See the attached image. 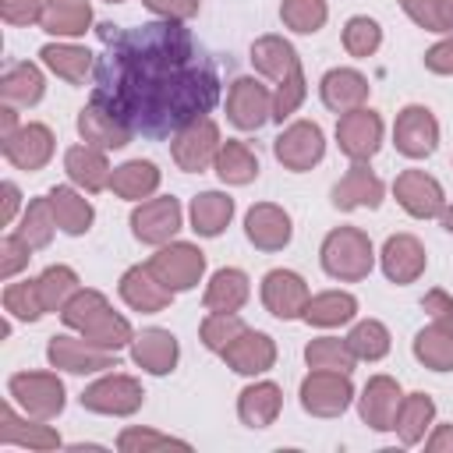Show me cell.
<instances>
[{
	"instance_id": "obj_1",
	"label": "cell",
	"mask_w": 453,
	"mask_h": 453,
	"mask_svg": "<svg viewBox=\"0 0 453 453\" xmlns=\"http://www.w3.org/2000/svg\"><path fill=\"white\" fill-rule=\"evenodd\" d=\"M92 99L110 106L134 134L173 138L205 117L219 99L216 64L202 53L184 21H145L117 28L103 21Z\"/></svg>"
},
{
	"instance_id": "obj_2",
	"label": "cell",
	"mask_w": 453,
	"mask_h": 453,
	"mask_svg": "<svg viewBox=\"0 0 453 453\" xmlns=\"http://www.w3.org/2000/svg\"><path fill=\"white\" fill-rule=\"evenodd\" d=\"M60 319L67 329H78L85 340H92L96 347H106V350H120L134 340L131 322L124 315H117L99 290H78L60 308Z\"/></svg>"
},
{
	"instance_id": "obj_3",
	"label": "cell",
	"mask_w": 453,
	"mask_h": 453,
	"mask_svg": "<svg viewBox=\"0 0 453 453\" xmlns=\"http://www.w3.org/2000/svg\"><path fill=\"white\" fill-rule=\"evenodd\" d=\"M421 308L428 311V326L414 336V357L432 372H453V297L428 290Z\"/></svg>"
},
{
	"instance_id": "obj_4",
	"label": "cell",
	"mask_w": 453,
	"mask_h": 453,
	"mask_svg": "<svg viewBox=\"0 0 453 453\" xmlns=\"http://www.w3.org/2000/svg\"><path fill=\"white\" fill-rule=\"evenodd\" d=\"M319 258H322L326 276H333L340 283H357V280H365L372 273L375 248H372V241H368L365 230H357V226H336V230L326 234Z\"/></svg>"
},
{
	"instance_id": "obj_5",
	"label": "cell",
	"mask_w": 453,
	"mask_h": 453,
	"mask_svg": "<svg viewBox=\"0 0 453 453\" xmlns=\"http://www.w3.org/2000/svg\"><path fill=\"white\" fill-rule=\"evenodd\" d=\"M7 396L39 421H50L64 411V382L57 372H18L7 379Z\"/></svg>"
},
{
	"instance_id": "obj_6",
	"label": "cell",
	"mask_w": 453,
	"mask_h": 453,
	"mask_svg": "<svg viewBox=\"0 0 453 453\" xmlns=\"http://www.w3.org/2000/svg\"><path fill=\"white\" fill-rule=\"evenodd\" d=\"M78 400H81V407H85V411H92V414L127 418V414H134V411L142 407L145 389H142V382H138V379L113 372V375H103V379H96L92 386H85Z\"/></svg>"
},
{
	"instance_id": "obj_7",
	"label": "cell",
	"mask_w": 453,
	"mask_h": 453,
	"mask_svg": "<svg viewBox=\"0 0 453 453\" xmlns=\"http://www.w3.org/2000/svg\"><path fill=\"white\" fill-rule=\"evenodd\" d=\"M219 127L212 117H198L191 120L188 127H180L173 138H170V152H173V163L184 170V173H202L205 166L216 163V152H219Z\"/></svg>"
},
{
	"instance_id": "obj_8",
	"label": "cell",
	"mask_w": 453,
	"mask_h": 453,
	"mask_svg": "<svg viewBox=\"0 0 453 453\" xmlns=\"http://www.w3.org/2000/svg\"><path fill=\"white\" fill-rule=\"evenodd\" d=\"M149 269L177 294V290H191L202 273H205V251L191 241H170L163 244L152 258H149Z\"/></svg>"
},
{
	"instance_id": "obj_9",
	"label": "cell",
	"mask_w": 453,
	"mask_h": 453,
	"mask_svg": "<svg viewBox=\"0 0 453 453\" xmlns=\"http://www.w3.org/2000/svg\"><path fill=\"white\" fill-rule=\"evenodd\" d=\"M354 400V386L347 372H322L311 368V375L301 382V407L315 418H340Z\"/></svg>"
},
{
	"instance_id": "obj_10",
	"label": "cell",
	"mask_w": 453,
	"mask_h": 453,
	"mask_svg": "<svg viewBox=\"0 0 453 453\" xmlns=\"http://www.w3.org/2000/svg\"><path fill=\"white\" fill-rule=\"evenodd\" d=\"M336 145L350 163H368L382 145V117L368 106L340 113L336 120Z\"/></svg>"
},
{
	"instance_id": "obj_11",
	"label": "cell",
	"mask_w": 453,
	"mask_h": 453,
	"mask_svg": "<svg viewBox=\"0 0 453 453\" xmlns=\"http://www.w3.org/2000/svg\"><path fill=\"white\" fill-rule=\"evenodd\" d=\"M273 156L294 170V173H304L311 170L315 163H322L326 156V138H322V127L315 120H294L290 127L280 131V138L273 142Z\"/></svg>"
},
{
	"instance_id": "obj_12",
	"label": "cell",
	"mask_w": 453,
	"mask_h": 453,
	"mask_svg": "<svg viewBox=\"0 0 453 453\" xmlns=\"http://www.w3.org/2000/svg\"><path fill=\"white\" fill-rule=\"evenodd\" d=\"M180 202L173 195H163V198H145L134 205L131 212V234L142 241V244H152V248H163L173 241V234L180 230Z\"/></svg>"
},
{
	"instance_id": "obj_13",
	"label": "cell",
	"mask_w": 453,
	"mask_h": 453,
	"mask_svg": "<svg viewBox=\"0 0 453 453\" xmlns=\"http://www.w3.org/2000/svg\"><path fill=\"white\" fill-rule=\"evenodd\" d=\"M393 145L407 159L432 156L435 145H439V120H435V113L428 106H418V103L403 106L396 113V124H393Z\"/></svg>"
},
{
	"instance_id": "obj_14",
	"label": "cell",
	"mask_w": 453,
	"mask_h": 453,
	"mask_svg": "<svg viewBox=\"0 0 453 453\" xmlns=\"http://www.w3.org/2000/svg\"><path fill=\"white\" fill-rule=\"evenodd\" d=\"M46 357H50L53 368H64L71 375H88V372L117 368V350H106V347H96L85 336H64V333L50 340Z\"/></svg>"
},
{
	"instance_id": "obj_15",
	"label": "cell",
	"mask_w": 453,
	"mask_h": 453,
	"mask_svg": "<svg viewBox=\"0 0 453 453\" xmlns=\"http://www.w3.org/2000/svg\"><path fill=\"white\" fill-rule=\"evenodd\" d=\"M393 195H396L400 209L407 216H414V219H435L446 209L442 184L432 173H425V170H403V173H396Z\"/></svg>"
},
{
	"instance_id": "obj_16",
	"label": "cell",
	"mask_w": 453,
	"mask_h": 453,
	"mask_svg": "<svg viewBox=\"0 0 453 453\" xmlns=\"http://www.w3.org/2000/svg\"><path fill=\"white\" fill-rule=\"evenodd\" d=\"M226 117L241 131H258L273 120V92L255 78H237L226 92Z\"/></svg>"
},
{
	"instance_id": "obj_17",
	"label": "cell",
	"mask_w": 453,
	"mask_h": 453,
	"mask_svg": "<svg viewBox=\"0 0 453 453\" xmlns=\"http://www.w3.org/2000/svg\"><path fill=\"white\" fill-rule=\"evenodd\" d=\"M0 149H4V159H7L11 166L35 173V170H42V166L53 159V131H50L46 124L28 120V124H21L11 138H4Z\"/></svg>"
},
{
	"instance_id": "obj_18",
	"label": "cell",
	"mask_w": 453,
	"mask_h": 453,
	"mask_svg": "<svg viewBox=\"0 0 453 453\" xmlns=\"http://www.w3.org/2000/svg\"><path fill=\"white\" fill-rule=\"evenodd\" d=\"M308 297V283L294 269H269L262 276V304L276 319H304Z\"/></svg>"
},
{
	"instance_id": "obj_19",
	"label": "cell",
	"mask_w": 453,
	"mask_h": 453,
	"mask_svg": "<svg viewBox=\"0 0 453 453\" xmlns=\"http://www.w3.org/2000/svg\"><path fill=\"white\" fill-rule=\"evenodd\" d=\"M78 134H81L85 145L103 149V152L124 149V145L134 138V131H131L110 106H103V103H96V99H88V106L78 113Z\"/></svg>"
},
{
	"instance_id": "obj_20",
	"label": "cell",
	"mask_w": 453,
	"mask_h": 453,
	"mask_svg": "<svg viewBox=\"0 0 453 453\" xmlns=\"http://www.w3.org/2000/svg\"><path fill=\"white\" fill-rule=\"evenodd\" d=\"M244 234L258 251H283L294 237V223H290L287 209H280L273 202H258L244 216Z\"/></svg>"
},
{
	"instance_id": "obj_21",
	"label": "cell",
	"mask_w": 453,
	"mask_h": 453,
	"mask_svg": "<svg viewBox=\"0 0 453 453\" xmlns=\"http://www.w3.org/2000/svg\"><path fill=\"white\" fill-rule=\"evenodd\" d=\"M379 258H382V273H386V280L396 283V287L414 283V280L425 273V265H428L425 244H421L414 234H393V237H386Z\"/></svg>"
},
{
	"instance_id": "obj_22",
	"label": "cell",
	"mask_w": 453,
	"mask_h": 453,
	"mask_svg": "<svg viewBox=\"0 0 453 453\" xmlns=\"http://www.w3.org/2000/svg\"><path fill=\"white\" fill-rule=\"evenodd\" d=\"M120 297L127 308L142 311V315H156V311H166L170 301H173V290L145 265H131L124 276H120Z\"/></svg>"
},
{
	"instance_id": "obj_23",
	"label": "cell",
	"mask_w": 453,
	"mask_h": 453,
	"mask_svg": "<svg viewBox=\"0 0 453 453\" xmlns=\"http://www.w3.org/2000/svg\"><path fill=\"white\" fill-rule=\"evenodd\" d=\"M400 382L389 379V375H372L361 400H357V411H361V421L375 432H393V421H396V411H400Z\"/></svg>"
},
{
	"instance_id": "obj_24",
	"label": "cell",
	"mask_w": 453,
	"mask_h": 453,
	"mask_svg": "<svg viewBox=\"0 0 453 453\" xmlns=\"http://www.w3.org/2000/svg\"><path fill=\"white\" fill-rule=\"evenodd\" d=\"M386 188L382 180L375 177V170H368V163H354L336 184H333V205L343 209V212H354V209H379Z\"/></svg>"
},
{
	"instance_id": "obj_25",
	"label": "cell",
	"mask_w": 453,
	"mask_h": 453,
	"mask_svg": "<svg viewBox=\"0 0 453 453\" xmlns=\"http://www.w3.org/2000/svg\"><path fill=\"white\" fill-rule=\"evenodd\" d=\"M368 92H372L368 78L361 71H354V67H333L319 81V96H322V103L333 113H350V110L365 106L368 103Z\"/></svg>"
},
{
	"instance_id": "obj_26",
	"label": "cell",
	"mask_w": 453,
	"mask_h": 453,
	"mask_svg": "<svg viewBox=\"0 0 453 453\" xmlns=\"http://www.w3.org/2000/svg\"><path fill=\"white\" fill-rule=\"evenodd\" d=\"M177 357H180V347H177V336L170 329H142L134 340H131V361L149 372V375H166L177 368Z\"/></svg>"
},
{
	"instance_id": "obj_27",
	"label": "cell",
	"mask_w": 453,
	"mask_h": 453,
	"mask_svg": "<svg viewBox=\"0 0 453 453\" xmlns=\"http://www.w3.org/2000/svg\"><path fill=\"white\" fill-rule=\"evenodd\" d=\"M223 361L237 372V375H262L273 368L276 361V343L273 336L258 333V329H244L234 336V343L223 350Z\"/></svg>"
},
{
	"instance_id": "obj_28",
	"label": "cell",
	"mask_w": 453,
	"mask_h": 453,
	"mask_svg": "<svg viewBox=\"0 0 453 453\" xmlns=\"http://www.w3.org/2000/svg\"><path fill=\"white\" fill-rule=\"evenodd\" d=\"M0 442L4 446H21V449H57L60 435L50 425H42L39 418H32V421H28V414L18 418L14 400H7L0 407Z\"/></svg>"
},
{
	"instance_id": "obj_29",
	"label": "cell",
	"mask_w": 453,
	"mask_h": 453,
	"mask_svg": "<svg viewBox=\"0 0 453 453\" xmlns=\"http://www.w3.org/2000/svg\"><path fill=\"white\" fill-rule=\"evenodd\" d=\"M64 170H67L71 184H78L88 195L110 188V177H113V170L106 163V152L103 149H92V145H71L64 152Z\"/></svg>"
},
{
	"instance_id": "obj_30",
	"label": "cell",
	"mask_w": 453,
	"mask_h": 453,
	"mask_svg": "<svg viewBox=\"0 0 453 453\" xmlns=\"http://www.w3.org/2000/svg\"><path fill=\"white\" fill-rule=\"evenodd\" d=\"M280 407H283V389H280L276 382H269V379L244 386L241 396H237V418H241L248 428H265V425H273L276 414H280Z\"/></svg>"
},
{
	"instance_id": "obj_31",
	"label": "cell",
	"mask_w": 453,
	"mask_h": 453,
	"mask_svg": "<svg viewBox=\"0 0 453 453\" xmlns=\"http://www.w3.org/2000/svg\"><path fill=\"white\" fill-rule=\"evenodd\" d=\"M251 67L273 81H283L294 71H301V60H297V50L283 35H258L251 42Z\"/></svg>"
},
{
	"instance_id": "obj_32",
	"label": "cell",
	"mask_w": 453,
	"mask_h": 453,
	"mask_svg": "<svg viewBox=\"0 0 453 453\" xmlns=\"http://www.w3.org/2000/svg\"><path fill=\"white\" fill-rule=\"evenodd\" d=\"M46 198H50L53 216H57V226H60L64 234L78 237V234H85V230L92 226L96 209H92V202H88L85 195H78L74 188L57 184V188H50V191H46Z\"/></svg>"
},
{
	"instance_id": "obj_33",
	"label": "cell",
	"mask_w": 453,
	"mask_h": 453,
	"mask_svg": "<svg viewBox=\"0 0 453 453\" xmlns=\"http://www.w3.org/2000/svg\"><path fill=\"white\" fill-rule=\"evenodd\" d=\"M251 297V283L241 269L226 265V269H216L209 287H205V311H241L244 301Z\"/></svg>"
},
{
	"instance_id": "obj_34",
	"label": "cell",
	"mask_w": 453,
	"mask_h": 453,
	"mask_svg": "<svg viewBox=\"0 0 453 453\" xmlns=\"http://www.w3.org/2000/svg\"><path fill=\"white\" fill-rule=\"evenodd\" d=\"M46 92V78L35 64L21 60V64H11L0 78V99L7 106H35Z\"/></svg>"
},
{
	"instance_id": "obj_35",
	"label": "cell",
	"mask_w": 453,
	"mask_h": 453,
	"mask_svg": "<svg viewBox=\"0 0 453 453\" xmlns=\"http://www.w3.org/2000/svg\"><path fill=\"white\" fill-rule=\"evenodd\" d=\"M432 425H435V400L428 393H407L400 400V411H396V421H393V432L400 435V442L403 446L421 442Z\"/></svg>"
},
{
	"instance_id": "obj_36",
	"label": "cell",
	"mask_w": 453,
	"mask_h": 453,
	"mask_svg": "<svg viewBox=\"0 0 453 453\" xmlns=\"http://www.w3.org/2000/svg\"><path fill=\"white\" fill-rule=\"evenodd\" d=\"M39 25H42V32H50L57 39L85 35V28L92 25V4L88 0H50Z\"/></svg>"
},
{
	"instance_id": "obj_37",
	"label": "cell",
	"mask_w": 453,
	"mask_h": 453,
	"mask_svg": "<svg viewBox=\"0 0 453 453\" xmlns=\"http://www.w3.org/2000/svg\"><path fill=\"white\" fill-rule=\"evenodd\" d=\"M159 177L163 173L156 170V163H149V159H127L124 166L113 170L110 188H113V195H120L127 202H142V198H152L156 195Z\"/></svg>"
},
{
	"instance_id": "obj_38",
	"label": "cell",
	"mask_w": 453,
	"mask_h": 453,
	"mask_svg": "<svg viewBox=\"0 0 453 453\" xmlns=\"http://www.w3.org/2000/svg\"><path fill=\"white\" fill-rule=\"evenodd\" d=\"M234 219V198L223 191H202L191 198V230L202 237H219Z\"/></svg>"
},
{
	"instance_id": "obj_39",
	"label": "cell",
	"mask_w": 453,
	"mask_h": 453,
	"mask_svg": "<svg viewBox=\"0 0 453 453\" xmlns=\"http://www.w3.org/2000/svg\"><path fill=\"white\" fill-rule=\"evenodd\" d=\"M39 57L57 78H64L71 85H85V78L92 71V53L85 46H74V42H46L39 50Z\"/></svg>"
},
{
	"instance_id": "obj_40",
	"label": "cell",
	"mask_w": 453,
	"mask_h": 453,
	"mask_svg": "<svg viewBox=\"0 0 453 453\" xmlns=\"http://www.w3.org/2000/svg\"><path fill=\"white\" fill-rule=\"evenodd\" d=\"M354 315H357V297L347 290H322V294L308 297V304H304V322L322 326V329L343 326Z\"/></svg>"
},
{
	"instance_id": "obj_41",
	"label": "cell",
	"mask_w": 453,
	"mask_h": 453,
	"mask_svg": "<svg viewBox=\"0 0 453 453\" xmlns=\"http://www.w3.org/2000/svg\"><path fill=\"white\" fill-rule=\"evenodd\" d=\"M212 170H216V177H219L223 184H251V180L258 177V156H255L244 142L226 138V142L219 145V152H216Z\"/></svg>"
},
{
	"instance_id": "obj_42",
	"label": "cell",
	"mask_w": 453,
	"mask_h": 453,
	"mask_svg": "<svg viewBox=\"0 0 453 453\" xmlns=\"http://www.w3.org/2000/svg\"><path fill=\"white\" fill-rule=\"evenodd\" d=\"M304 361L308 368H322V372H354V350L347 347V340L340 336H319L304 347Z\"/></svg>"
},
{
	"instance_id": "obj_43",
	"label": "cell",
	"mask_w": 453,
	"mask_h": 453,
	"mask_svg": "<svg viewBox=\"0 0 453 453\" xmlns=\"http://www.w3.org/2000/svg\"><path fill=\"white\" fill-rule=\"evenodd\" d=\"M53 230H57V216H53L50 198L42 195V198H32V202H28V209H25V216H21V226H18L14 234H18L21 241H28L32 251H35V248H46V244L53 241Z\"/></svg>"
},
{
	"instance_id": "obj_44",
	"label": "cell",
	"mask_w": 453,
	"mask_h": 453,
	"mask_svg": "<svg viewBox=\"0 0 453 453\" xmlns=\"http://www.w3.org/2000/svg\"><path fill=\"white\" fill-rule=\"evenodd\" d=\"M347 347L354 350L357 361H379L389 354V329L379 319L354 322V329L347 333Z\"/></svg>"
},
{
	"instance_id": "obj_45",
	"label": "cell",
	"mask_w": 453,
	"mask_h": 453,
	"mask_svg": "<svg viewBox=\"0 0 453 453\" xmlns=\"http://www.w3.org/2000/svg\"><path fill=\"white\" fill-rule=\"evenodd\" d=\"M39 280V294H42V304H46V311H60L81 287H78V273L71 269V265H50V269H42V276H35Z\"/></svg>"
},
{
	"instance_id": "obj_46",
	"label": "cell",
	"mask_w": 453,
	"mask_h": 453,
	"mask_svg": "<svg viewBox=\"0 0 453 453\" xmlns=\"http://www.w3.org/2000/svg\"><path fill=\"white\" fill-rule=\"evenodd\" d=\"M4 311L11 319H21V322H35L46 315V304H42V294H39V280H21V283H7L4 287Z\"/></svg>"
},
{
	"instance_id": "obj_47",
	"label": "cell",
	"mask_w": 453,
	"mask_h": 453,
	"mask_svg": "<svg viewBox=\"0 0 453 453\" xmlns=\"http://www.w3.org/2000/svg\"><path fill=\"white\" fill-rule=\"evenodd\" d=\"M407 18L414 25H421L425 32H439V35H453V0H396Z\"/></svg>"
},
{
	"instance_id": "obj_48",
	"label": "cell",
	"mask_w": 453,
	"mask_h": 453,
	"mask_svg": "<svg viewBox=\"0 0 453 453\" xmlns=\"http://www.w3.org/2000/svg\"><path fill=\"white\" fill-rule=\"evenodd\" d=\"M244 329H248V326H244V319H241L237 311H209V315L202 319V326H198V336H202V343H205L209 350L223 354V350L234 343V336L244 333Z\"/></svg>"
},
{
	"instance_id": "obj_49",
	"label": "cell",
	"mask_w": 453,
	"mask_h": 453,
	"mask_svg": "<svg viewBox=\"0 0 453 453\" xmlns=\"http://www.w3.org/2000/svg\"><path fill=\"white\" fill-rule=\"evenodd\" d=\"M280 18L290 32H301V35H311L326 25L329 18V7L326 0H283L280 4Z\"/></svg>"
},
{
	"instance_id": "obj_50",
	"label": "cell",
	"mask_w": 453,
	"mask_h": 453,
	"mask_svg": "<svg viewBox=\"0 0 453 453\" xmlns=\"http://www.w3.org/2000/svg\"><path fill=\"white\" fill-rule=\"evenodd\" d=\"M379 46H382V28H379L375 18L354 14V18L343 25V50H347L350 57L365 60V57H372Z\"/></svg>"
},
{
	"instance_id": "obj_51",
	"label": "cell",
	"mask_w": 453,
	"mask_h": 453,
	"mask_svg": "<svg viewBox=\"0 0 453 453\" xmlns=\"http://www.w3.org/2000/svg\"><path fill=\"white\" fill-rule=\"evenodd\" d=\"M117 449L120 453H152V449H191L184 439L152 432V428H124L117 435Z\"/></svg>"
},
{
	"instance_id": "obj_52",
	"label": "cell",
	"mask_w": 453,
	"mask_h": 453,
	"mask_svg": "<svg viewBox=\"0 0 453 453\" xmlns=\"http://www.w3.org/2000/svg\"><path fill=\"white\" fill-rule=\"evenodd\" d=\"M304 71H294L290 78L276 81V92H273V120H287L301 103H304Z\"/></svg>"
},
{
	"instance_id": "obj_53",
	"label": "cell",
	"mask_w": 453,
	"mask_h": 453,
	"mask_svg": "<svg viewBox=\"0 0 453 453\" xmlns=\"http://www.w3.org/2000/svg\"><path fill=\"white\" fill-rule=\"evenodd\" d=\"M28 258H32V244L21 241L18 234H7V237L0 241V276H4V280H11L18 269H25Z\"/></svg>"
},
{
	"instance_id": "obj_54",
	"label": "cell",
	"mask_w": 453,
	"mask_h": 453,
	"mask_svg": "<svg viewBox=\"0 0 453 453\" xmlns=\"http://www.w3.org/2000/svg\"><path fill=\"white\" fill-rule=\"evenodd\" d=\"M50 0H0V18L7 25H39Z\"/></svg>"
},
{
	"instance_id": "obj_55",
	"label": "cell",
	"mask_w": 453,
	"mask_h": 453,
	"mask_svg": "<svg viewBox=\"0 0 453 453\" xmlns=\"http://www.w3.org/2000/svg\"><path fill=\"white\" fill-rule=\"evenodd\" d=\"M152 14L170 18V21H188L198 14V0H142Z\"/></svg>"
},
{
	"instance_id": "obj_56",
	"label": "cell",
	"mask_w": 453,
	"mask_h": 453,
	"mask_svg": "<svg viewBox=\"0 0 453 453\" xmlns=\"http://www.w3.org/2000/svg\"><path fill=\"white\" fill-rule=\"evenodd\" d=\"M425 67L432 74H453V35L439 39L428 53H425Z\"/></svg>"
},
{
	"instance_id": "obj_57",
	"label": "cell",
	"mask_w": 453,
	"mask_h": 453,
	"mask_svg": "<svg viewBox=\"0 0 453 453\" xmlns=\"http://www.w3.org/2000/svg\"><path fill=\"white\" fill-rule=\"evenodd\" d=\"M4 209H0V223L4 226H11V219H14V212H18V205H21V191H18V184L14 180H4Z\"/></svg>"
},
{
	"instance_id": "obj_58",
	"label": "cell",
	"mask_w": 453,
	"mask_h": 453,
	"mask_svg": "<svg viewBox=\"0 0 453 453\" xmlns=\"http://www.w3.org/2000/svg\"><path fill=\"white\" fill-rule=\"evenodd\" d=\"M425 449H432V453L453 449V425H435V432L425 439Z\"/></svg>"
},
{
	"instance_id": "obj_59",
	"label": "cell",
	"mask_w": 453,
	"mask_h": 453,
	"mask_svg": "<svg viewBox=\"0 0 453 453\" xmlns=\"http://www.w3.org/2000/svg\"><path fill=\"white\" fill-rule=\"evenodd\" d=\"M18 127H21V124H18V106H7V103H4V110H0V142L11 138Z\"/></svg>"
},
{
	"instance_id": "obj_60",
	"label": "cell",
	"mask_w": 453,
	"mask_h": 453,
	"mask_svg": "<svg viewBox=\"0 0 453 453\" xmlns=\"http://www.w3.org/2000/svg\"><path fill=\"white\" fill-rule=\"evenodd\" d=\"M439 219H442V226H446V230H449V234H453V205H446V209H442V216H439Z\"/></svg>"
},
{
	"instance_id": "obj_61",
	"label": "cell",
	"mask_w": 453,
	"mask_h": 453,
	"mask_svg": "<svg viewBox=\"0 0 453 453\" xmlns=\"http://www.w3.org/2000/svg\"><path fill=\"white\" fill-rule=\"evenodd\" d=\"M106 4H120V0H106Z\"/></svg>"
}]
</instances>
